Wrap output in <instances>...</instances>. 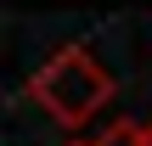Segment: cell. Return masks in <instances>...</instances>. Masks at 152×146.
I'll return each instance as SVG.
<instances>
[{"instance_id":"3957f363","label":"cell","mask_w":152,"mask_h":146,"mask_svg":"<svg viewBox=\"0 0 152 146\" xmlns=\"http://www.w3.org/2000/svg\"><path fill=\"white\" fill-rule=\"evenodd\" d=\"M68 146H96V141H68Z\"/></svg>"},{"instance_id":"277c9868","label":"cell","mask_w":152,"mask_h":146,"mask_svg":"<svg viewBox=\"0 0 152 146\" xmlns=\"http://www.w3.org/2000/svg\"><path fill=\"white\" fill-rule=\"evenodd\" d=\"M147 146H152V124H147Z\"/></svg>"},{"instance_id":"6da1fadb","label":"cell","mask_w":152,"mask_h":146,"mask_svg":"<svg viewBox=\"0 0 152 146\" xmlns=\"http://www.w3.org/2000/svg\"><path fill=\"white\" fill-rule=\"evenodd\" d=\"M28 101H39L62 129H79L90 124L107 101H113V73L102 68V56L90 45H62L56 56H45L34 73H28Z\"/></svg>"},{"instance_id":"7a4b0ae2","label":"cell","mask_w":152,"mask_h":146,"mask_svg":"<svg viewBox=\"0 0 152 146\" xmlns=\"http://www.w3.org/2000/svg\"><path fill=\"white\" fill-rule=\"evenodd\" d=\"M96 146H147V124H135V118H113V124L96 135Z\"/></svg>"}]
</instances>
